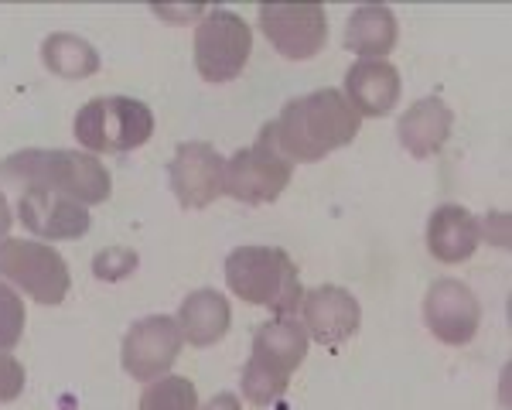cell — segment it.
Listing matches in <instances>:
<instances>
[{"mask_svg": "<svg viewBox=\"0 0 512 410\" xmlns=\"http://www.w3.org/2000/svg\"><path fill=\"white\" fill-rule=\"evenodd\" d=\"M396 35H400V24L396 14L383 4H366L355 7L345 24V48L362 59H383L393 52Z\"/></svg>", "mask_w": 512, "mask_h": 410, "instance_id": "19", "label": "cell"}, {"mask_svg": "<svg viewBox=\"0 0 512 410\" xmlns=\"http://www.w3.org/2000/svg\"><path fill=\"white\" fill-rule=\"evenodd\" d=\"M14 216H11V205H7L4 192H0V240H7V229H11Z\"/></svg>", "mask_w": 512, "mask_h": 410, "instance_id": "27", "label": "cell"}, {"mask_svg": "<svg viewBox=\"0 0 512 410\" xmlns=\"http://www.w3.org/2000/svg\"><path fill=\"white\" fill-rule=\"evenodd\" d=\"M18 223L41 240H79V236L89 233L93 219H89V209L82 202L55 192V188L31 185L21 188Z\"/></svg>", "mask_w": 512, "mask_h": 410, "instance_id": "11", "label": "cell"}, {"mask_svg": "<svg viewBox=\"0 0 512 410\" xmlns=\"http://www.w3.org/2000/svg\"><path fill=\"white\" fill-rule=\"evenodd\" d=\"M0 281L18 284L38 305H62L69 294V264L55 246L35 240H0Z\"/></svg>", "mask_w": 512, "mask_h": 410, "instance_id": "6", "label": "cell"}, {"mask_svg": "<svg viewBox=\"0 0 512 410\" xmlns=\"http://www.w3.org/2000/svg\"><path fill=\"white\" fill-rule=\"evenodd\" d=\"M24 335V301L0 281V352H11Z\"/></svg>", "mask_w": 512, "mask_h": 410, "instance_id": "23", "label": "cell"}, {"mask_svg": "<svg viewBox=\"0 0 512 410\" xmlns=\"http://www.w3.org/2000/svg\"><path fill=\"white\" fill-rule=\"evenodd\" d=\"M137 410H198V390L188 376H161L147 383Z\"/></svg>", "mask_w": 512, "mask_h": 410, "instance_id": "21", "label": "cell"}, {"mask_svg": "<svg viewBox=\"0 0 512 410\" xmlns=\"http://www.w3.org/2000/svg\"><path fill=\"white\" fill-rule=\"evenodd\" d=\"M403 93L400 72L386 59H359L345 72V100L359 117H386Z\"/></svg>", "mask_w": 512, "mask_h": 410, "instance_id": "14", "label": "cell"}, {"mask_svg": "<svg viewBox=\"0 0 512 410\" xmlns=\"http://www.w3.org/2000/svg\"><path fill=\"white\" fill-rule=\"evenodd\" d=\"M253 52L250 24L226 7H209L195 24V69L205 82H233Z\"/></svg>", "mask_w": 512, "mask_h": 410, "instance_id": "5", "label": "cell"}, {"mask_svg": "<svg viewBox=\"0 0 512 410\" xmlns=\"http://www.w3.org/2000/svg\"><path fill=\"white\" fill-rule=\"evenodd\" d=\"M24 390V366L11 352H0V404L18 400Z\"/></svg>", "mask_w": 512, "mask_h": 410, "instance_id": "25", "label": "cell"}, {"mask_svg": "<svg viewBox=\"0 0 512 410\" xmlns=\"http://www.w3.org/2000/svg\"><path fill=\"white\" fill-rule=\"evenodd\" d=\"M424 322L431 335L444 346H468L482 325V305L468 284L444 277L427 287L424 298Z\"/></svg>", "mask_w": 512, "mask_h": 410, "instance_id": "10", "label": "cell"}, {"mask_svg": "<svg viewBox=\"0 0 512 410\" xmlns=\"http://www.w3.org/2000/svg\"><path fill=\"white\" fill-rule=\"evenodd\" d=\"M185 335L171 315H147L137 318L123 335V369L134 376L137 383H154L168 376V369L178 363Z\"/></svg>", "mask_w": 512, "mask_h": 410, "instance_id": "8", "label": "cell"}, {"mask_svg": "<svg viewBox=\"0 0 512 410\" xmlns=\"http://www.w3.org/2000/svg\"><path fill=\"white\" fill-rule=\"evenodd\" d=\"M41 62H45V69L52 76L69 82L99 72V52L86 38L72 35V31H55V35L41 41Z\"/></svg>", "mask_w": 512, "mask_h": 410, "instance_id": "20", "label": "cell"}, {"mask_svg": "<svg viewBox=\"0 0 512 410\" xmlns=\"http://www.w3.org/2000/svg\"><path fill=\"white\" fill-rule=\"evenodd\" d=\"M454 113L441 96H424L410 106L407 113L396 123V137H400L403 151L414 158H434L451 137Z\"/></svg>", "mask_w": 512, "mask_h": 410, "instance_id": "16", "label": "cell"}, {"mask_svg": "<svg viewBox=\"0 0 512 410\" xmlns=\"http://www.w3.org/2000/svg\"><path fill=\"white\" fill-rule=\"evenodd\" d=\"M175 322L181 328V335H185V342L205 349V346H216L219 339H226L229 325H233V308H229V301L219 291L198 287V291H192L181 301Z\"/></svg>", "mask_w": 512, "mask_h": 410, "instance_id": "18", "label": "cell"}, {"mask_svg": "<svg viewBox=\"0 0 512 410\" xmlns=\"http://www.w3.org/2000/svg\"><path fill=\"white\" fill-rule=\"evenodd\" d=\"M171 192L185 209H205L222 195V175H226V158L209 141H185L178 144L171 158Z\"/></svg>", "mask_w": 512, "mask_h": 410, "instance_id": "12", "label": "cell"}, {"mask_svg": "<svg viewBox=\"0 0 512 410\" xmlns=\"http://www.w3.org/2000/svg\"><path fill=\"white\" fill-rule=\"evenodd\" d=\"M0 185L18 188H55L69 199L103 205L113 192V178L106 164L89 151H21L0 164Z\"/></svg>", "mask_w": 512, "mask_h": 410, "instance_id": "2", "label": "cell"}, {"mask_svg": "<svg viewBox=\"0 0 512 410\" xmlns=\"http://www.w3.org/2000/svg\"><path fill=\"white\" fill-rule=\"evenodd\" d=\"M301 315L308 339L321 342V346H342L362 325V308L355 301V294L335 284H318L311 291H304Z\"/></svg>", "mask_w": 512, "mask_h": 410, "instance_id": "13", "label": "cell"}, {"mask_svg": "<svg viewBox=\"0 0 512 410\" xmlns=\"http://www.w3.org/2000/svg\"><path fill=\"white\" fill-rule=\"evenodd\" d=\"M359 127L362 117L342 89H315L287 103L280 117L263 127V134L287 161H321L338 147H349L359 137Z\"/></svg>", "mask_w": 512, "mask_h": 410, "instance_id": "1", "label": "cell"}, {"mask_svg": "<svg viewBox=\"0 0 512 410\" xmlns=\"http://www.w3.org/2000/svg\"><path fill=\"white\" fill-rule=\"evenodd\" d=\"M308 328L297 318H270L256 328L253 335V356L256 363L270 366L280 376H291L308 356Z\"/></svg>", "mask_w": 512, "mask_h": 410, "instance_id": "17", "label": "cell"}, {"mask_svg": "<svg viewBox=\"0 0 512 410\" xmlns=\"http://www.w3.org/2000/svg\"><path fill=\"white\" fill-rule=\"evenodd\" d=\"M72 134L89 154H127L154 137V113L130 96H96L76 113Z\"/></svg>", "mask_w": 512, "mask_h": 410, "instance_id": "4", "label": "cell"}, {"mask_svg": "<svg viewBox=\"0 0 512 410\" xmlns=\"http://www.w3.org/2000/svg\"><path fill=\"white\" fill-rule=\"evenodd\" d=\"M198 410H243V404H239L236 393H216V397H212L209 404L198 407Z\"/></svg>", "mask_w": 512, "mask_h": 410, "instance_id": "26", "label": "cell"}, {"mask_svg": "<svg viewBox=\"0 0 512 410\" xmlns=\"http://www.w3.org/2000/svg\"><path fill=\"white\" fill-rule=\"evenodd\" d=\"M226 284L246 305L270 308L277 318H294L304 301L297 264L280 246H236L226 257Z\"/></svg>", "mask_w": 512, "mask_h": 410, "instance_id": "3", "label": "cell"}, {"mask_svg": "<svg viewBox=\"0 0 512 410\" xmlns=\"http://www.w3.org/2000/svg\"><path fill=\"white\" fill-rule=\"evenodd\" d=\"M260 31L284 59H315L328 41V14L321 4H263Z\"/></svg>", "mask_w": 512, "mask_h": 410, "instance_id": "9", "label": "cell"}, {"mask_svg": "<svg viewBox=\"0 0 512 410\" xmlns=\"http://www.w3.org/2000/svg\"><path fill=\"white\" fill-rule=\"evenodd\" d=\"M294 178V161L270 144V137L260 130L253 147H243L226 161L222 175V195L243 202V205H267L284 195V188Z\"/></svg>", "mask_w": 512, "mask_h": 410, "instance_id": "7", "label": "cell"}, {"mask_svg": "<svg viewBox=\"0 0 512 410\" xmlns=\"http://www.w3.org/2000/svg\"><path fill=\"white\" fill-rule=\"evenodd\" d=\"M137 253L127 250V246H110V250L96 253L93 260V274L99 281H123V277H130L137 270Z\"/></svg>", "mask_w": 512, "mask_h": 410, "instance_id": "24", "label": "cell"}, {"mask_svg": "<svg viewBox=\"0 0 512 410\" xmlns=\"http://www.w3.org/2000/svg\"><path fill=\"white\" fill-rule=\"evenodd\" d=\"M482 243V223L465 205H437L427 219V250L441 264H465Z\"/></svg>", "mask_w": 512, "mask_h": 410, "instance_id": "15", "label": "cell"}, {"mask_svg": "<svg viewBox=\"0 0 512 410\" xmlns=\"http://www.w3.org/2000/svg\"><path fill=\"white\" fill-rule=\"evenodd\" d=\"M287 383H291V376H280L270 366L256 363V359H250L243 369V397L256 407H270L274 400L284 397Z\"/></svg>", "mask_w": 512, "mask_h": 410, "instance_id": "22", "label": "cell"}]
</instances>
